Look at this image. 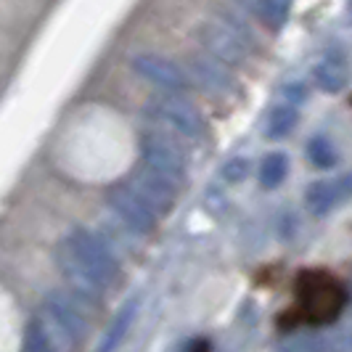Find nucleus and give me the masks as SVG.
<instances>
[{"label": "nucleus", "instance_id": "obj_1", "mask_svg": "<svg viewBox=\"0 0 352 352\" xmlns=\"http://www.w3.org/2000/svg\"><path fill=\"white\" fill-rule=\"evenodd\" d=\"M58 267L77 297L96 300L120 281V263L111 247L90 230H72L58 247Z\"/></svg>", "mask_w": 352, "mask_h": 352}, {"label": "nucleus", "instance_id": "obj_2", "mask_svg": "<svg viewBox=\"0 0 352 352\" xmlns=\"http://www.w3.org/2000/svg\"><path fill=\"white\" fill-rule=\"evenodd\" d=\"M294 316L307 326H329L347 305V289L329 270H302L294 281Z\"/></svg>", "mask_w": 352, "mask_h": 352}, {"label": "nucleus", "instance_id": "obj_3", "mask_svg": "<svg viewBox=\"0 0 352 352\" xmlns=\"http://www.w3.org/2000/svg\"><path fill=\"white\" fill-rule=\"evenodd\" d=\"M199 43L210 58L220 61L223 67H244L254 53V37L244 24L230 16L207 19L199 30Z\"/></svg>", "mask_w": 352, "mask_h": 352}, {"label": "nucleus", "instance_id": "obj_4", "mask_svg": "<svg viewBox=\"0 0 352 352\" xmlns=\"http://www.w3.org/2000/svg\"><path fill=\"white\" fill-rule=\"evenodd\" d=\"M35 323L53 352H72L88 331L82 310L74 305V300L61 294H51L43 302Z\"/></svg>", "mask_w": 352, "mask_h": 352}, {"label": "nucleus", "instance_id": "obj_5", "mask_svg": "<svg viewBox=\"0 0 352 352\" xmlns=\"http://www.w3.org/2000/svg\"><path fill=\"white\" fill-rule=\"evenodd\" d=\"M141 157H143V167H148L157 175L173 180L175 186L183 183L186 170H188V154L180 146L177 135L162 130V127L146 130L141 135Z\"/></svg>", "mask_w": 352, "mask_h": 352}, {"label": "nucleus", "instance_id": "obj_6", "mask_svg": "<svg viewBox=\"0 0 352 352\" xmlns=\"http://www.w3.org/2000/svg\"><path fill=\"white\" fill-rule=\"evenodd\" d=\"M146 111L154 122L162 124V130L173 133L177 138L194 141L204 133V120L199 109L180 93H159L157 98L148 101Z\"/></svg>", "mask_w": 352, "mask_h": 352}, {"label": "nucleus", "instance_id": "obj_7", "mask_svg": "<svg viewBox=\"0 0 352 352\" xmlns=\"http://www.w3.org/2000/svg\"><path fill=\"white\" fill-rule=\"evenodd\" d=\"M106 201H109L111 212L117 214V220H120L130 233H135V236H148L151 230L157 228L159 217L154 214V210H151L127 183L114 186V188L109 191V196H106Z\"/></svg>", "mask_w": 352, "mask_h": 352}, {"label": "nucleus", "instance_id": "obj_8", "mask_svg": "<svg viewBox=\"0 0 352 352\" xmlns=\"http://www.w3.org/2000/svg\"><path fill=\"white\" fill-rule=\"evenodd\" d=\"M133 69L141 74L146 82L157 85L162 93H180L188 88L186 69L175 64L173 58H164L159 53H141L133 58Z\"/></svg>", "mask_w": 352, "mask_h": 352}, {"label": "nucleus", "instance_id": "obj_9", "mask_svg": "<svg viewBox=\"0 0 352 352\" xmlns=\"http://www.w3.org/2000/svg\"><path fill=\"white\" fill-rule=\"evenodd\" d=\"M347 199H352V173L320 177V180H313L305 188V207L316 217L331 214Z\"/></svg>", "mask_w": 352, "mask_h": 352}, {"label": "nucleus", "instance_id": "obj_10", "mask_svg": "<svg viewBox=\"0 0 352 352\" xmlns=\"http://www.w3.org/2000/svg\"><path fill=\"white\" fill-rule=\"evenodd\" d=\"M127 186L154 210L157 217L159 214H167V212L173 210V204H175V199H177L175 183L167 180V177L157 175L154 170H148V167H143V164H141V170L133 173Z\"/></svg>", "mask_w": 352, "mask_h": 352}, {"label": "nucleus", "instance_id": "obj_11", "mask_svg": "<svg viewBox=\"0 0 352 352\" xmlns=\"http://www.w3.org/2000/svg\"><path fill=\"white\" fill-rule=\"evenodd\" d=\"M186 77H188V85L194 82L196 88L212 93V96L236 93V77L230 74L228 67H223L220 61H214L210 56H191Z\"/></svg>", "mask_w": 352, "mask_h": 352}, {"label": "nucleus", "instance_id": "obj_12", "mask_svg": "<svg viewBox=\"0 0 352 352\" xmlns=\"http://www.w3.org/2000/svg\"><path fill=\"white\" fill-rule=\"evenodd\" d=\"M316 85L326 93H339L350 82V61L342 51H329L316 64Z\"/></svg>", "mask_w": 352, "mask_h": 352}, {"label": "nucleus", "instance_id": "obj_13", "mask_svg": "<svg viewBox=\"0 0 352 352\" xmlns=\"http://www.w3.org/2000/svg\"><path fill=\"white\" fill-rule=\"evenodd\" d=\"M138 316V300H130L127 305H122V310L114 316V320L109 323V329H106L104 339H101V344H98V350L96 352H114L120 344H122V339L127 336L130 331V326H133V320Z\"/></svg>", "mask_w": 352, "mask_h": 352}, {"label": "nucleus", "instance_id": "obj_14", "mask_svg": "<svg viewBox=\"0 0 352 352\" xmlns=\"http://www.w3.org/2000/svg\"><path fill=\"white\" fill-rule=\"evenodd\" d=\"M297 122H300V111H297V106L294 104H278L273 111H270V117H267L265 135H267L270 141H281V138H286V135H292V133H294Z\"/></svg>", "mask_w": 352, "mask_h": 352}, {"label": "nucleus", "instance_id": "obj_15", "mask_svg": "<svg viewBox=\"0 0 352 352\" xmlns=\"http://www.w3.org/2000/svg\"><path fill=\"white\" fill-rule=\"evenodd\" d=\"M249 11L263 21L267 30H281L289 19L292 11V3H283V0H260V3H249Z\"/></svg>", "mask_w": 352, "mask_h": 352}, {"label": "nucleus", "instance_id": "obj_16", "mask_svg": "<svg viewBox=\"0 0 352 352\" xmlns=\"http://www.w3.org/2000/svg\"><path fill=\"white\" fill-rule=\"evenodd\" d=\"M286 175H289V157L283 151H273L263 159V164H260V186L263 188L267 191L278 188L286 180Z\"/></svg>", "mask_w": 352, "mask_h": 352}, {"label": "nucleus", "instance_id": "obj_17", "mask_svg": "<svg viewBox=\"0 0 352 352\" xmlns=\"http://www.w3.org/2000/svg\"><path fill=\"white\" fill-rule=\"evenodd\" d=\"M307 159L316 164L318 170H331L339 157H336L334 143L329 141L326 135H313L307 141Z\"/></svg>", "mask_w": 352, "mask_h": 352}, {"label": "nucleus", "instance_id": "obj_18", "mask_svg": "<svg viewBox=\"0 0 352 352\" xmlns=\"http://www.w3.org/2000/svg\"><path fill=\"white\" fill-rule=\"evenodd\" d=\"M278 352H326V350H323V339L318 334H297V336H289L286 342H281Z\"/></svg>", "mask_w": 352, "mask_h": 352}, {"label": "nucleus", "instance_id": "obj_19", "mask_svg": "<svg viewBox=\"0 0 352 352\" xmlns=\"http://www.w3.org/2000/svg\"><path fill=\"white\" fill-rule=\"evenodd\" d=\"M320 339H323L326 352H352V329H347V326H336L331 331H326Z\"/></svg>", "mask_w": 352, "mask_h": 352}, {"label": "nucleus", "instance_id": "obj_20", "mask_svg": "<svg viewBox=\"0 0 352 352\" xmlns=\"http://www.w3.org/2000/svg\"><path fill=\"white\" fill-rule=\"evenodd\" d=\"M249 175V162L241 157H233L230 162H226V167H223V177L228 180V183H239V180H244Z\"/></svg>", "mask_w": 352, "mask_h": 352}, {"label": "nucleus", "instance_id": "obj_21", "mask_svg": "<svg viewBox=\"0 0 352 352\" xmlns=\"http://www.w3.org/2000/svg\"><path fill=\"white\" fill-rule=\"evenodd\" d=\"M191 352H210V342H204V339H201V342H196L194 347H191Z\"/></svg>", "mask_w": 352, "mask_h": 352}, {"label": "nucleus", "instance_id": "obj_22", "mask_svg": "<svg viewBox=\"0 0 352 352\" xmlns=\"http://www.w3.org/2000/svg\"><path fill=\"white\" fill-rule=\"evenodd\" d=\"M347 302H350V307H352V276H350V289H347Z\"/></svg>", "mask_w": 352, "mask_h": 352}]
</instances>
